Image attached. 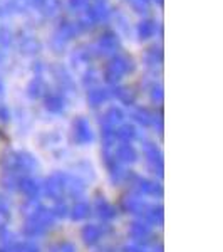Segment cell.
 Segmentation results:
<instances>
[{
  "label": "cell",
  "mask_w": 223,
  "mask_h": 252,
  "mask_svg": "<svg viewBox=\"0 0 223 252\" xmlns=\"http://www.w3.org/2000/svg\"><path fill=\"white\" fill-rule=\"evenodd\" d=\"M2 163L5 172H12L15 175L32 173L39 168L37 158L30 155L29 152H12L3 158Z\"/></svg>",
  "instance_id": "obj_1"
},
{
  "label": "cell",
  "mask_w": 223,
  "mask_h": 252,
  "mask_svg": "<svg viewBox=\"0 0 223 252\" xmlns=\"http://www.w3.org/2000/svg\"><path fill=\"white\" fill-rule=\"evenodd\" d=\"M133 69H135V66H133L131 59L126 58V56H116V58L109 61V64L104 69V79L109 84H116L124 74L131 72Z\"/></svg>",
  "instance_id": "obj_2"
},
{
  "label": "cell",
  "mask_w": 223,
  "mask_h": 252,
  "mask_svg": "<svg viewBox=\"0 0 223 252\" xmlns=\"http://www.w3.org/2000/svg\"><path fill=\"white\" fill-rule=\"evenodd\" d=\"M131 178V185L139 195H146V197H161L163 195V187L158 182L149 180L144 177H136V175H128V180Z\"/></svg>",
  "instance_id": "obj_3"
},
{
  "label": "cell",
  "mask_w": 223,
  "mask_h": 252,
  "mask_svg": "<svg viewBox=\"0 0 223 252\" xmlns=\"http://www.w3.org/2000/svg\"><path fill=\"white\" fill-rule=\"evenodd\" d=\"M46 193L54 200H60V198L66 195V173H52L46 178V184H44Z\"/></svg>",
  "instance_id": "obj_4"
},
{
  "label": "cell",
  "mask_w": 223,
  "mask_h": 252,
  "mask_svg": "<svg viewBox=\"0 0 223 252\" xmlns=\"http://www.w3.org/2000/svg\"><path fill=\"white\" fill-rule=\"evenodd\" d=\"M72 138L81 146L92 143L94 133H92V128L86 118H76L74 120V123H72Z\"/></svg>",
  "instance_id": "obj_5"
},
{
  "label": "cell",
  "mask_w": 223,
  "mask_h": 252,
  "mask_svg": "<svg viewBox=\"0 0 223 252\" xmlns=\"http://www.w3.org/2000/svg\"><path fill=\"white\" fill-rule=\"evenodd\" d=\"M27 220H30L32 223H35L37 227H40L44 232H47V230L54 225L56 217L52 215L51 210L46 209L44 205H37V207H34V209H30Z\"/></svg>",
  "instance_id": "obj_6"
},
{
  "label": "cell",
  "mask_w": 223,
  "mask_h": 252,
  "mask_svg": "<svg viewBox=\"0 0 223 252\" xmlns=\"http://www.w3.org/2000/svg\"><path fill=\"white\" fill-rule=\"evenodd\" d=\"M143 153L146 157V161H148L149 168L160 175V177H163V155H161L160 148H158L153 141H144Z\"/></svg>",
  "instance_id": "obj_7"
},
{
  "label": "cell",
  "mask_w": 223,
  "mask_h": 252,
  "mask_svg": "<svg viewBox=\"0 0 223 252\" xmlns=\"http://www.w3.org/2000/svg\"><path fill=\"white\" fill-rule=\"evenodd\" d=\"M112 155H114V158L121 165H133L138 160V153L131 143H121L114 146V153Z\"/></svg>",
  "instance_id": "obj_8"
},
{
  "label": "cell",
  "mask_w": 223,
  "mask_h": 252,
  "mask_svg": "<svg viewBox=\"0 0 223 252\" xmlns=\"http://www.w3.org/2000/svg\"><path fill=\"white\" fill-rule=\"evenodd\" d=\"M128 234L135 242H148V239L151 237V225L148 222L136 220L129 225Z\"/></svg>",
  "instance_id": "obj_9"
},
{
  "label": "cell",
  "mask_w": 223,
  "mask_h": 252,
  "mask_svg": "<svg viewBox=\"0 0 223 252\" xmlns=\"http://www.w3.org/2000/svg\"><path fill=\"white\" fill-rule=\"evenodd\" d=\"M66 193L74 198H79L86 193V184L78 175L66 173Z\"/></svg>",
  "instance_id": "obj_10"
},
{
  "label": "cell",
  "mask_w": 223,
  "mask_h": 252,
  "mask_svg": "<svg viewBox=\"0 0 223 252\" xmlns=\"http://www.w3.org/2000/svg\"><path fill=\"white\" fill-rule=\"evenodd\" d=\"M81 239L86 246L92 247L103 239V229L96 223H87L81 229Z\"/></svg>",
  "instance_id": "obj_11"
},
{
  "label": "cell",
  "mask_w": 223,
  "mask_h": 252,
  "mask_svg": "<svg viewBox=\"0 0 223 252\" xmlns=\"http://www.w3.org/2000/svg\"><path fill=\"white\" fill-rule=\"evenodd\" d=\"M123 111L119 108H109L106 113L103 115L101 120V128L103 129H116L117 126L123 123Z\"/></svg>",
  "instance_id": "obj_12"
},
{
  "label": "cell",
  "mask_w": 223,
  "mask_h": 252,
  "mask_svg": "<svg viewBox=\"0 0 223 252\" xmlns=\"http://www.w3.org/2000/svg\"><path fill=\"white\" fill-rule=\"evenodd\" d=\"M123 209H124V212H128V214L143 215L144 210L148 209V204H146V202L141 197H136V195H129V197L123 198Z\"/></svg>",
  "instance_id": "obj_13"
},
{
  "label": "cell",
  "mask_w": 223,
  "mask_h": 252,
  "mask_svg": "<svg viewBox=\"0 0 223 252\" xmlns=\"http://www.w3.org/2000/svg\"><path fill=\"white\" fill-rule=\"evenodd\" d=\"M94 212L99 219H103V220H112V219L116 217L117 212L116 209L112 207V204H109L104 197H99L96 198L94 202Z\"/></svg>",
  "instance_id": "obj_14"
},
{
  "label": "cell",
  "mask_w": 223,
  "mask_h": 252,
  "mask_svg": "<svg viewBox=\"0 0 223 252\" xmlns=\"http://www.w3.org/2000/svg\"><path fill=\"white\" fill-rule=\"evenodd\" d=\"M19 190L26 195L29 200H35L40 193V185L34 178L24 177V178H20V182H19Z\"/></svg>",
  "instance_id": "obj_15"
},
{
  "label": "cell",
  "mask_w": 223,
  "mask_h": 252,
  "mask_svg": "<svg viewBox=\"0 0 223 252\" xmlns=\"http://www.w3.org/2000/svg\"><path fill=\"white\" fill-rule=\"evenodd\" d=\"M119 47V40L114 32H106L104 35H101L99 39V49L103 54H109V52H116V49Z\"/></svg>",
  "instance_id": "obj_16"
},
{
  "label": "cell",
  "mask_w": 223,
  "mask_h": 252,
  "mask_svg": "<svg viewBox=\"0 0 223 252\" xmlns=\"http://www.w3.org/2000/svg\"><path fill=\"white\" fill-rule=\"evenodd\" d=\"M46 109L49 113H54V115H59L66 109V99H64L60 94H47L46 96Z\"/></svg>",
  "instance_id": "obj_17"
},
{
  "label": "cell",
  "mask_w": 223,
  "mask_h": 252,
  "mask_svg": "<svg viewBox=\"0 0 223 252\" xmlns=\"http://www.w3.org/2000/svg\"><path fill=\"white\" fill-rule=\"evenodd\" d=\"M91 210L92 207L87 204V202H78V204L72 205V209L69 210V215H71L72 220L79 222V220H84L91 215Z\"/></svg>",
  "instance_id": "obj_18"
},
{
  "label": "cell",
  "mask_w": 223,
  "mask_h": 252,
  "mask_svg": "<svg viewBox=\"0 0 223 252\" xmlns=\"http://www.w3.org/2000/svg\"><path fill=\"white\" fill-rule=\"evenodd\" d=\"M143 217H144V220L148 223H156V225H161V223H163V219H165L163 207H161V205H148V209L144 210Z\"/></svg>",
  "instance_id": "obj_19"
},
{
  "label": "cell",
  "mask_w": 223,
  "mask_h": 252,
  "mask_svg": "<svg viewBox=\"0 0 223 252\" xmlns=\"http://www.w3.org/2000/svg\"><path fill=\"white\" fill-rule=\"evenodd\" d=\"M108 97H109V93L106 91V89L94 88V89H89V93H87V103H89V106L97 108V106H101V104L106 103Z\"/></svg>",
  "instance_id": "obj_20"
},
{
  "label": "cell",
  "mask_w": 223,
  "mask_h": 252,
  "mask_svg": "<svg viewBox=\"0 0 223 252\" xmlns=\"http://www.w3.org/2000/svg\"><path fill=\"white\" fill-rule=\"evenodd\" d=\"M114 135L121 143H129L136 138V128L133 125H119L114 129Z\"/></svg>",
  "instance_id": "obj_21"
},
{
  "label": "cell",
  "mask_w": 223,
  "mask_h": 252,
  "mask_svg": "<svg viewBox=\"0 0 223 252\" xmlns=\"http://www.w3.org/2000/svg\"><path fill=\"white\" fill-rule=\"evenodd\" d=\"M156 29H158V26L155 20H151V19L143 20V22H139V26H138V35H139L141 40L149 39L156 34Z\"/></svg>",
  "instance_id": "obj_22"
},
{
  "label": "cell",
  "mask_w": 223,
  "mask_h": 252,
  "mask_svg": "<svg viewBox=\"0 0 223 252\" xmlns=\"http://www.w3.org/2000/svg\"><path fill=\"white\" fill-rule=\"evenodd\" d=\"M133 118L143 126H151V125H155V121H156L155 115L146 108H138L136 111L133 113Z\"/></svg>",
  "instance_id": "obj_23"
},
{
  "label": "cell",
  "mask_w": 223,
  "mask_h": 252,
  "mask_svg": "<svg viewBox=\"0 0 223 252\" xmlns=\"http://www.w3.org/2000/svg\"><path fill=\"white\" fill-rule=\"evenodd\" d=\"M40 51V42L35 37H26L20 42V52L26 56H34Z\"/></svg>",
  "instance_id": "obj_24"
},
{
  "label": "cell",
  "mask_w": 223,
  "mask_h": 252,
  "mask_svg": "<svg viewBox=\"0 0 223 252\" xmlns=\"http://www.w3.org/2000/svg\"><path fill=\"white\" fill-rule=\"evenodd\" d=\"M27 94H29V97H32V99H37V97L44 94V81L40 79L39 76L27 84Z\"/></svg>",
  "instance_id": "obj_25"
},
{
  "label": "cell",
  "mask_w": 223,
  "mask_h": 252,
  "mask_svg": "<svg viewBox=\"0 0 223 252\" xmlns=\"http://www.w3.org/2000/svg\"><path fill=\"white\" fill-rule=\"evenodd\" d=\"M87 17L92 20V22H99L106 17V9L101 2L97 3H92V5L87 7Z\"/></svg>",
  "instance_id": "obj_26"
},
{
  "label": "cell",
  "mask_w": 223,
  "mask_h": 252,
  "mask_svg": "<svg viewBox=\"0 0 223 252\" xmlns=\"http://www.w3.org/2000/svg\"><path fill=\"white\" fill-rule=\"evenodd\" d=\"M144 61L148 66H160L161 63H163V52H161V49H156V47H151L148 52H146L144 56Z\"/></svg>",
  "instance_id": "obj_27"
},
{
  "label": "cell",
  "mask_w": 223,
  "mask_h": 252,
  "mask_svg": "<svg viewBox=\"0 0 223 252\" xmlns=\"http://www.w3.org/2000/svg\"><path fill=\"white\" fill-rule=\"evenodd\" d=\"M116 97L121 101V103H124V104H133L135 103V93L131 91L129 88H124V86H121V88H116Z\"/></svg>",
  "instance_id": "obj_28"
},
{
  "label": "cell",
  "mask_w": 223,
  "mask_h": 252,
  "mask_svg": "<svg viewBox=\"0 0 223 252\" xmlns=\"http://www.w3.org/2000/svg\"><path fill=\"white\" fill-rule=\"evenodd\" d=\"M9 247L12 252H39V247L32 242H17V244H12Z\"/></svg>",
  "instance_id": "obj_29"
},
{
  "label": "cell",
  "mask_w": 223,
  "mask_h": 252,
  "mask_svg": "<svg viewBox=\"0 0 223 252\" xmlns=\"http://www.w3.org/2000/svg\"><path fill=\"white\" fill-rule=\"evenodd\" d=\"M40 3H42V9L47 15H54L60 7L59 0H42Z\"/></svg>",
  "instance_id": "obj_30"
},
{
  "label": "cell",
  "mask_w": 223,
  "mask_h": 252,
  "mask_svg": "<svg viewBox=\"0 0 223 252\" xmlns=\"http://www.w3.org/2000/svg\"><path fill=\"white\" fill-rule=\"evenodd\" d=\"M49 252H76V246L72 242H57L49 249Z\"/></svg>",
  "instance_id": "obj_31"
},
{
  "label": "cell",
  "mask_w": 223,
  "mask_h": 252,
  "mask_svg": "<svg viewBox=\"0 0 223 252\" xmlns=\"http://www.w3.org/2000/svg\"><path fill=\"white\" fill-rule=\"evenodd\" d=\"M151 99H153V103H156V104H161L163 103V88L160 86V84H153V88H151Z\"/></svg>",
  "instance_id": "obj_32"
},
{
  "label": "cell",
  "mask_w": 223,
  "mask_h": 252,
  "mask_svg": "<svg viewBox=\"0 0 223 252\" xmlns=\"http://www.w3.org/2000/svg\"><path fill=\"white\" fill-rule=\"evenodd\" d=\"M129 3H131V7L136 12H146L149 5V0H129Z\"/></svg>",
  "instance_id": "obj_33"
},
{
  "label": "cell",
  "mask_w": 223,
  "mask_h": 252,
  "mask_svg": "<svg viewBox=\"0 0 223 252\" xmlns=\"http://www.w3.org/2000/svg\"><path fill=\"white\" fill-rule=\"evenodd\" d=\"M51 212H52V215H54V217L64 219V217H67V215H69V209L64 204H59V205H56L54 209L51 210Z\"/></svg>",
  "instance_id": "obj_34"
},
{
  "label": "cell",
  "mask_w": 223,
  "mask_h": 252,
  "mask_svg": "<svg viewBox=\"0 0 223 252\" xmlns=\"http://www.w3.org/2000/svg\"><path fill=\"white\" fill-rule=\"evenodd\" d=\"M9 219H10L9 205H7V202L0 197V220H9Z\"/></svg>",
  "instance_id": "obj_35"
},
{
  "label": "cell",
  "mask_w": 223,
  "mask_h": 252,
  "mask_svg": "<svg viewBox=\"0 0 223 252\" xmlns=\"http://www.w3.org/2000/svg\"><path fill=\"white\" fill-rule=\"evenodd\" d=\"M10 121V111L7 106L0 104V123H9Z\"/></svg>",
  "instance_id": "obj_36"
},
{
  "label": "cell",
  "mask_w": 223,
  "mask_h": 252,
  "mask_svg": "<svg viewBox=\"0 0 223 252\" xmlns=\"http://www.w3.org/2000/svg\"><path fill=\"white\" fill-rule=\"evenodd\" d=\"M123 252H144V249H141L139 246H136V244H131V246H126L123 249Z\"/></svg>",
  "instance_id": "obj_37"
},
{
  "label": "cell",
  "mask_w": 223,
  "mask_h": 252,
  "mask_svg": "<svg viewBox=\"0 0 223 252\" xmlns=\"http://www.w3.org/2000/svg\"><path fill=\"white\" fill-rule=\"evenodd\" d=\"M69 2H71L72 7H81V5H84V3H86V0H69Z\"/></svg>",
  "instance_id": "obj_38"
},
{
  "label": "cell",
  "mask_w": 223,
  "mask_h": 252,
  "mask_svg": "<svg viewBox=\"0 0 223 252\" xmlns=\"http://www.w3.org/2000/svg\"><path fill=\"white\" fill-rule=\"evenodd\" d=\"M3 91H5V86H3V83L0 81V97L3 96Z\"/></svg>",
  "instance_id": "obj_39"
},
{
  "label": "cell",
  "mask_w": 223,
  "mask_h": 252,
  "mask_svg": "<svg viewBox=\"0 0 223 252\" xmlns=\"http://www.w3.org/2000/svg\"><path fill=\"white\" fill-rule=\"evenodd\" d=\"M0 252H12L10 247H7V249H0Z\"/></svg>",
  "instance_id": "obj_40"
},
{
  "label": "cell",
  "mask_w": 223,
  "mask_h": 252,
  "mask_svg": "<svg viewBox=\"0 0 223 252\" xmlns=\"http://www.w3.org/2000/svg\"><path fill=\"white\" fill-rule=\"evenodd\" d=\"M158 3H160V5H163V0H158Z\"/></svg>",
  "instance_id": "obj_41"
},
{
  "label": "cell",
  "mask_w": 223,
  "mask_h": 252,
  "mask_svg": "<svg viewBox=\"0 0 223 252\" xmlns=\"http://www.w3.org/2000/svg\"><path fill=\"white\" fill-rule=\"evenodd\" d=\"M0 63H2V51H0Z\"/></svg>",
  "instance_id": "obj_42"
}]
</instances>
